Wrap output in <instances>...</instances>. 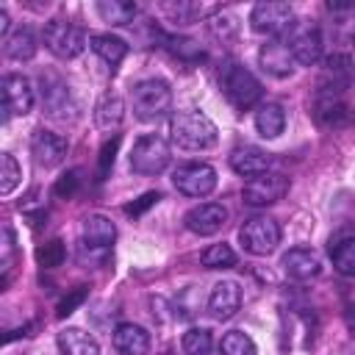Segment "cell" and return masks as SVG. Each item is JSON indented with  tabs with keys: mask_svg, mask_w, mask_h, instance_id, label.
I'll return each mask as SVG.
<instances>
[{
	"mask_svg": "<svg viewBox=\"0 0 355 355\" xmlns=\"http://www.w3.org/2000/svg\"><path fill=\"white\" fill-rule=\"evenodd\" d=\"M169 130L172 141L183 150H208L216 141V125L202 111H178Z\"/></svg>",
	"mask_w": 355,
	"mask_h": 355,
	"instance_id": "6da1fadb",
	"label": "cell"
},
{
	"mask_svg": "<svg viewBox=\"0 0 355 355\" xmlns=\"http://www.w3.org/2000/svg\"><path fill=\"white\" fill-rule=\"evenodd\" d=\"M200 261L205 269H227L236 263V252L230 250V244H211L208 250H202Z\"/></svg>",
	"mask_w": 355,
	"mask_h": 355,
	"instance_id": "1f68e13d",
	"label": "cell"
},
{
	"mask_svg": "<svg viewBox=\"0 0 355 355\" xmlns=\"http://www.w3.org/2000/svg\"><path fill=\"white\" fill-rule=\"evenodd\" d=\"M116 147H119V139H116V136H114L111 141L103 144V150H100V175H105L108 166L114 164V153H116Z\"/></svg>",
	"mask_w": 355,
	"mask_h": 355,
	"instance_id": "74e56055",
	"label": "cell"
},
{
	"mask_svg": "<svg viewBox=\"0 0 355 355\" xmlns=\"http://www.w3.org/2000/svg\"><path fill=\"white\" fill-rule=\"evenodd\" d=\"M92 50H94L105 64L116 67V64L125 58L128 44H125L119 36H111V33H94V36H92Z\"/></svg>",
	"mask_w": 355,
	"mask_h": 355,
	"instance_id": "d4e9b609",
	"label": "cell"
},
{
	"mask_svg": "<svg viewBox=\"0 0 355 355\" xmlns=\"http://www.w3.org/2000/svg\"><path fill=\"white\" fill-rule=\"evenodd\" d=\"M114 347L119 355H144L150 349V333L139 324H116L114 330Z\"/></svg>",
	"mask_w": 355,
	"mask_h": 355,
	"instance_id": "d6986e66",
	"label": "cell"
},
{
	"mask_svg": "<svg viewBox=\"0 0 355 355\" xmlns=\"http://www.w3.org/2000/svg\"><path fill=\"white\" fill-rule=\"evenodd\" d=\"M0 33L8 36V14H6V8H0Z\"/></svg>",
	"mask_w": 355,
	"mask_h": 355,
	"instance_id": "60d3db41",
	"label": "cell"
},
{
	"mask_svg": "<svg viewBox=\"0 0 355 355\" xmlns=\"http://www.w3.org/2000/svg\"><path fill=\"white\" fill-rule=\"evenodd\" d=\"M239 239L244 244L247 252L252 255H269L275 252V247L280 244V225L269 216H252L241 225Z\"/></svg>",
	"mask_w": 355,
	"mask_h": 355,
	"instance_id": "8992f818",
	"label": "cell"
},
{
	"mask_svg": "<svg viewBox=\"0 0 355 355\" xmlns=\"http://www.w3.org/2000/svg\"><path fill=\"white\" fill-rule=\"evenodd\" d=\"M36 53V36L31 28H17L14 33L6 36V55L17 58V61H25Z\"/></svg>",
	"mask_w": 355,
	"mask_h": 355,
	"instance_id": "484cf974",
	"label": "cell"
},
{
	"mask_svg": "<svg viewBox=\"0 0 355 355\" xmlns=\"http://www.w3.org/2000/svg\"><path fill=\"white\" fill-rule=\"evenodd\" d=\"M64 255H67V250H64V241L61 239H53V241H47V244H42L39 250H36V261L44 266V269H53V266H61V261H64Z\"/></svg>",
	"mask_w": 355,
	"mask_h": 355,
	"instance_id": "836d02e7",
	"label": "cell"
},
{
	"mask_svg": "<svg viewBox=\"0 0 355 355\" xmlns=\"http://www.w3.org/2000/svg\"><path fill=\"white\" fill-rule=\"evenodd\" d=\"M169 158H172L169 144L161 136H155V133H147V136L136 139V144L130 150V166L139 175H158V172H164L169 166Z\"/></svg>",
	"mask_w": 355,
	"mask_h": 355,
	"instance_id": "3957f363",
	"label": "cell"
},
{
	"mask_svg": "<svg viewBox=\"0 0 355 355\" xmlns=\"http://www.w3.org/2000/svg\"><path fill=\"white\" fill-rule=\"evenodd\" d=\"M219 349H222V355H258L255 341H252L244 330H230V333H225Z\"/></svg>",
	"mask_w": 355,
	"mask_h": 355,
	"instance_id": "f1b7e54d",
	"label": "cell"
},
{
	"mask_svg": "<svg viewBox=\"0 0 355 355\" xmlns=\"http://www.w3.org/2000/svg\"><path fill=\"white\" fill-rule=\"evenodd\" d=\"M39 80H42V105L47 108V114L64 116L67 108H69V89H67V83L58 75H53V72H44Z\"/></svg>",
	"mask_w": 355,
	"mask_h": 355,
	"instance_id": "ac0fdd59",
	"label": "cell"
},
{
	"mask_svg": "<svg viewBox=\"0 0 355 355\" xmlns=\"http://www.w3.org/2000/svg\"><path fill=\"white\" fill-rule=\"evenodd\" d=\"M349 83V58L336 53L324 61V78H322V89H333V92H344Z\"/></svg>",
	"mask_w": 355,
	"mask_h": 355,
	"instance_id": "cb8c5ba5",
	"label": "cell"
},
{
	"mask_svg": "<svg viewBox=\"0 0 355 355\" xmlns=\"http://www.w3.org/2000/svg\"><path fill=\"white\" fill-rule=\"evenodd\" d=\"M31 153L39 166H58L67 155V141L53 130H36L31 139Z\"/></svg>",
	"mask_w": 355,
	"mask_h": 355,
	"instance_id": "5bb4252c",
	"label": "cell"
},
{
	"mask_svg": "<svg viewBox=\"0 0 355 355\" xmlns=\"http://www.w3.org/2000/svg\"><path fill=\"white\" fill-rule=\"evenodd\" d=\"M286 36H288L286 44H288V50H291V55H294L297 64L313 67L322 58V31L316 25H311L308 19L294 22Z\"/></svg>",
	"mask_w": 355,
	"mask_h": 355,
	"instance_id": "52a82bcc",
	"label": "cell"
},
{
	"mask_svg": "<svg viewBox=\"0 0 355 355\" xmlns=\"http://www.w3.org/2000/svg\"><path fill=\"white\" fill-rule=\"evenodd\" d=\"M94 119L103 130H111L122 122V100L119 97H103L97 111H94Z\"/></svg>",
	"mask_w": 355,
	"mask_h": 355,
	"instance_id": "4dcf8cb0",
	"label": "cell"
},
{
	"mask_svg": "<svg viewBox=\"0 0 355 355\" xmlns=\"http://www.w3.org/2000/svg\"><path fill=\"white\" fill-rule=\"evenodd\" d=\"M230 166L241 178H258V175L269 172V155L261 147L244 144V147H236L230 153Z\"/></svg>",
	"mask_w": 355,
	"mask_h": 355,
	"instance_id": "2e32d148",
	"label": "cell"
},
{
	"mask_svg": "<svg viewBox=\"0 0 355 355\" xmlns=\"http://www.w3.org/2000/svg\"><path fill=\"white\" fill-rule=\"evenodd\" d=\"M225 219H227L225 205H219V202H202V205L191 208V211L183 216V225H186L191 233H197V236H214L216 230H222Z\"/></svg>",
	"mask_w": 355,
	"mask_h": 355,
	"instance_id": "4fadbf2b",
	"label": "cell"
},
{
	"mask_svg": "<svg viewBox=\"0 0 355 355\" xmlns=\"http://www.w3.org/2000/svg\"><path fill=\"white\" fill-rule=\"evenodd\" d=\"M286 191H288V178H283V175H277V172H263V175L250 178V180L244 183L241 197H244L247 205H272V202H277Z\"/></svg>",
	"mask_w": 355,
	"mask_h": 355,
	"instance_id": "30bf717a",
	"label": "cell"
},
{
	"mask_svg": "<svg viewBox=\"0 0 355 355\" xmlns=\"http://www.w3.org/2000/svg\"><path fill=\"white\" fill-rule=\"evenodd\" d=\"M97 11L111 25H128L136 17V3H128V0H100Z\"/></svg>",
	"mask_w": 355,
	"mask_h": 355,
	"instance_id": "4316f807",
	"label": "cell"
},
{
	"mask_svg": "<svg viewBox=\"0 0 355 355\" xmlns=\"http://www.w3.org/2000/svg\"><path fill=\"white\" fill-rule=\"evenodd\" d=\"M180 344H183V352L186 355H211V349H214V338H211V333L205 327L186 330Z\"/></svg>",
	"mask_w": 355,
	"mask_h": 355,
	"instance_id": "f546056e",
	"label": "cell"
},
{
	"mask_svg": "<svg viewBox=\"0 0 355 355\" xmlns=\"http://www.w3.org/2000/svg\"><path fill=\"white\" fill-rule=\"evenodd\" d=\"M255 128L263 139H277L286 128V111L283 105L277 103H263L258 111H255Z\"/></svg>",
	"mask_w": 355,
	"mask_h": 355,
	"instance_id": "603a6c76",
	"label": "cell"
},
{
	"mask_svg": "<svg viewBox=\"0 0 355 355\" xmlns=\"http://www.w3.org/2000/svg\"><path fill=\"white\" fill-rule=\"evenodd\" d=\"M31 108H33V89H31L28 78L6 75L3 78V111H6V119L25 116Z\"/></svg>",
	"mask_w": 355,
	"mask_h": 355,
	"instance_id": "7c38bea8",
	"label": "cell"
},
{
	"mask_svg": "<svg viewBox=\"0 0 355 355\" xmlns=\"http://www.w3.org/2000/svg\"><path fill=\"white\" fill-rule=\"evenodd\" d=\"M258 61H261L263 72H269L275 78H288L294 72V64H297L294 55H291V50H288V44L280 42V39L263 44L261 53H258Z\"/></svg>",
	"mask_w": 355,
	"mask_h": 355,
	"instance_id": "9a60e30c",
	"label": "cell"
},
{
	"mask_svg": "<svg viewBox=\"0 0 355 355\" xmlns=\"http://www.w3.org/2000/svg\"><path fill=\"white\" fill-rule=\"evenodd\" d=\"M252 31L255 33H266V36H280L288 33V28L294 25V11L288 3H277V0H266L258 3L250 14Z\"/></svg>",
	"mask_w": 355,
	"mask_h": 355,
	"instance_id": "ba28073f",
	"label": "cell"
},
{
	"mask_svg": "<svg viewBox=\"0 0 355 355\" xmlns=\"http://www.w3.org/2000/svg\"><path fill=\"white\" fill-rule=\"evenodd\" d=\"M166 11L178 19V22H191V19H197V17H202V6H197V3H178V6H166Z\"/></svg>",
	"mask_w": 355,
	"mask_h": 355,
	"instance_id": "d590c367",
	"label": "cell"
},
{
	"mask_svg": "<svg viewBox=\"0 0 355 355\" xmlns=\"http://www.w3.org/2000/svg\"><path fill=\"white\" fill-rule=\"evenodd\" d=\"M172 183L186 197H205L216 186V169L202 161H189L172 172Z\"/></svg>",
	"mask_w": 355,
	"mask_h": 355,
	"instance_id": "5b68a950",
	"label": "cell"
},
{
	"mask_svg": "<svg viewBox=\"0 0 355 355\" xmlns=\"http://www.w3.org/2000/svg\"><path fill=\"white\" fill-rule=\"evenodd\" d=\"M75 186H78V175H75V172H67V175L55 183V194H58V197H69V194H75Z\"/></svg>",
	"mask_w": 355,
	"mask_h": 355,
	"instance_id": "ab89813d",
	"label": "cell"
},
{
	"mask_svg": "<svg viewBox=\"0 0 355 355\" xmlns=\"http://www.w3.org/2000/svg\"><path fill=\"white\" fill-rule=\"evenodd\" d=\"M158 200H161V197H158V191H147V194H141V197H139L133 205H128L125 211H128L130 216H139L141 211H147V208H150V205H155Z\"/></svg>",
	"mask_w": 355,
	"mask_h": 355,
	"instance_id": "f35d334b",
	"label": "cell"
},
{
	"mask_svg": "<svg viewBox=\"0 0 355 355\" xmlns=\"http://www.w3.org/2000/svg\"><path fill=\"white\" fill-rule=\"evenodd\" d=\"M239 308H241V288H239L233 280H219V283L211 288L208 311H211L216 319H230Z\"/></svg>",
	"mask_w": 355,
	"mask_h": 355,
	"instance_id": "e0dca14e",
	"label": "cell"
},
{
	"mask_svg": "<svg viewBox=\"0 0 355 355\" xmlns=\"http://www.w3.org/2000/svg\"><path fill=\"white\" fill-rule=\"evenodd\" d=\"M19 178H22V172H19V164L14 161V155L11 153H0V194L8 197L17 189Z\"/></svg>",
	"mask_w": 355,
	"mask_h": 355,
	"instance_id": "d6a6232c",
	"label": "cell"
},
{
	"mask_svg": "<svg viewBox=\"0 0 355 355\" xmlns=\"http://www.w3.org/2000/svg\"><path fill=\"white\" fill-rule=\"evenodd\" d=\"M319 258L311 252V250H305V247H294V250H288L286 255H283V269H286V275L288 277H294V280H308V277H316L319 275Z\"/></svg>",
	"mask_w": 355,
	"mask_h": 355,
	"instance_id": "ffe728a7",
	"label": "cell"
},
{
	"mask_svg": "<svg viewBox=\"0 0 355 355\" xmlns=\"http://www.w3.org/2000/svg\"><path fill=\"white\" fill-rule=\"evenodd\" d=\"M222 89H225V97L236 105V108H250L252 103H258L261 97V83L258 78L239 67V64H227L225 72H222Z\"/></svg>",
	"mask_w": 355,
	"mask_h": 355,
	"instance_id": "277c9868",
	"label": "cell"
},
{
	"mask_svg": "<svg viewBox=\"0 0 355 355\" xmlns=\"http://www.w3.org/2000/svg\"><path fill=\"white\" fill-rule=\"evenodd\" d=\"M169 50L178 55V58H183V61H197V58H202V50H200V44L197 42H191V39H169Z\"/></svg>",
	"mask_w": 355,
	"mask_h": 355,
	"instance_id": "e575fe53",
	"label": "cell"
},
{
	"mask_svg": "<svg viewBox=\"0 0 355 355\" xmlns=\"http://www.w3.org/2000/svg\"><path fill=\"white\" fill-rule=\"evenodd\" d=\"M130 103H133V114L144 122H153L158 116H164L172 105V92L164 80L158 78H147V80H139L130 92Z\"/></svg>",
	"mask_w": 355,
	"mask_h": 355,
	"instance_id": "7a4b0ae2",
	"label": "cell"
},
{
	"mask_svg": "<svg viewBox=\"0 0 355 355\" xmlns=\"http://www.w3.org/2000/svg\"><path fill=\"white\" fill-rule=\"evenodd\" d=\"M330 258L338 275L355 277V239H344L338 244H330Z\"/></svg>",
	"mask_w": 355,
	"mask_h": 355,
	"instance_id": "83f0119b",
	"label": "cell"
},
{
	"mask_svg": "<svg viewBox=\"0 0 355 355\" xmlns=\"http://www.w3.org/2000/svg\"><path fill=\"white\" fill-rule=\"evenodd\" d=\"M58 349L61 355H100V344L94 336H89L80 327H67L58 333Z\"/></svg>",
	"mask_w": 355,
	"mask_h": 355,
	"instance_id": "7402d4cb",
	"label": "cell"
},
{
	"mask_svg": "<svg viewBox=\"0 0 355 355\" xmlns=\"http://www.w3.org/2000/svg\"><path fill=\"white\" fill-rule=\"evenodd\" d=\"M347 324L355 330V305H347Z\"/></svg>",
	"mask_w": 355,
	"mask_h": 355,
	"instance_id": "b9f144b4",
	"label": "cell"
},
{
	"mask_svg": "<svg viewBox=\"0 0 355 355\" xmlns=\"http://www.w3.org/2000/svg\"><path fill=\"white\" fill-rule=\"evenodd\" d=\"M114 239H116V227L108 216H103V214L86 216V222H83V244L86 247L103 250V247L114 244Z\"/></svg>",
	"mask_w": 355,
	"mask_h": 355,
	"instance_id": "44dd1931",
	"label": "cell"
},
{
	"mask_svg": "<svg viewBox=\"0 0 355 355\" xmlns=\"http://www.w3.org/2000/svg\"><path fill=\"white\" fill-rule=\"evenodd\" d=\"M44 44L50 53H55L58 58H75L78 53H83L86 47V36L80 28H75L72 22H61L53 19L44 25Z\"/></svg>",
	"mask_w": 355,
	"mask_h": 355,
	"instance_id": "9c48e42d",
	"label": "cell"
},
{
	"mask_svg": "<svg viewBox=\"0 0 355 355\" xmlns=\"http://www.w3.org/2000/svg\"><path fill=\"white\" fill-rule=\"evenodd\" d=\"M83 300H86V286H78L75 291H69V294L58 302V316H61V319H64V316H69V313H72Z\"/></svg>",
	"mask_w": 355,
	"mask_h": 355,
	"instance_id": "8d00e7d4",
	"label": "cell"
},
{
	"mask_svg": "<svg viewBox=\"0 0 355 355\" xmlns=\"http://www.w3.org/2000/svg\"><path fill=\"white\" fill-rule=\"evenodd\" d=\"M313 116L324 128H344V125L352 122L349 105L344 103L341 92H333V89H319V97H316V105H313Z\"/></svg>",
	"mask_w": 355,
	"mask_h": 355,
	"instance_id": "8fae6325",
	"label": "cell"
}]
</instances>
